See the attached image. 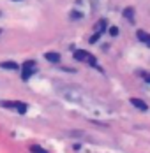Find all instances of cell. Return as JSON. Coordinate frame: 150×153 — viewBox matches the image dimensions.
Returning a JSON list of instances; mask_svg holds the SVG:
<instances>
[{"mask_svg":"<svg viewBox=\"0 0 150 153\" xmlns=\"http://www.w3.org/2000/svg\"><path fill=\"white\" fill-rule=\"evenodd\" d=\"M30 152H32V153H48L44 148H41V146H35V144H34V146H30Z\"/></svg>","mask_w":150,"mask_h":153,"instance_id":"9","label":"cell"},{"mask_svg":"<svg viewBox=\"0 0 150 153\" xmlns=\"http://www.w3.org/2000/svg\"><path fill=\"white\" fill-rule=\"evenodd\" d=\"M124 16H125L131 23H134V9H133V7H127V9L124 11Z\"/></svg>","mask_w":150,"mask_h":153,"instance_id":"8","label":"cell"},{"mask_svg":"<svg viewBox=\"0 0 150 153\" xmlns=\"http://www.w3.org/2000/svg\"><path fill=\"white\" fill-rule=\"evenodd\" d=\"M74 60L87 62V63H90L92 67H97V60H95V56L90 55L88 51H85V49H76L74 51Z\"/></svg>","mask_w":150,"mask_h":153,"instance_id":"2","label":"cell"},{"mask_svg":"<svg viewBox=\"0 0 150 153\" xmlns=\"http://www.w3.org/2000/svg\"><path fill=\"white\" fill-rule=\"evenodd\" d=\"M136 35H138V39H140L141 42H145V44L150 48V33H147V32H143V30H138Z\"/></svg>","mask_w":150,"mask_h":153,"instance_id":"4","label":"cell"},{"mask_svg":"<svg viewBox=\"0 0 150 153\" xmlns=\"http://www.w3.org/2000/svg\"><path fill=\"white\" fill-rule=\"evenodd\" d=\"M145 79H147V83H150V74H147V76H145Z\"/></svg>","mask_w":150,"mask_h":153,"instance_id":"12","label":"cell"},{"mask_svg":"<svg viewBox=\"0 0 150 153\" xmlns=\"http://www.w3.org/2000/svg\"><path fill=\"white\" fill-rule=\"evenodd\" d=\"M110 35H113V37L118 35V28L117 27H110Z\"/></svg>","mask_w":150,"mask_h":153,"instance_id":"10","label":"cell"},{"mask_svg":"<svg viewBox=\"0 0 150 153\" xmlns=\"http://www.w3.org/2000/svg\"><path fill=\"white\" fill-rule=\"evenodd\" d=\"M0 106L7 107V109H16L20 114H25L28 111V104L27 102H21V100H2Z\"/></svg>","mask_w":150,"mask_h":153,"instance_id":"1","label":"cell"},{"mask_svg":"<svg viewBox=\"0 0 150 153\" xmlns=\"http://www.w3.org/2000/svg\"><path fill=\"white\" fill-rule=\"evenodd\" d=\"M71 18H81V14H80V13H73V14H71Z\"/></svg>","mask_w":150,"mask_h":153,"instance_id":"11","label":"cell"},{"mask_svg":"<svg viewBox=\"0 0 150 153\" xmlns=\"http://www.w3.org/2000/svg\"><path fill=\"white\" fill-rule=\"evenodd\" d=\"M131 104L138 109H141V111H147L148 106H147V102H143V100H140V99H131Z\"/></svg>","mask_w":150,"mask_h":153,"instance_id":"5","label":"cell"},{"mask_svg":"<svg viewBox=\"0 0 150 153\" xmlns=\"http://www.w3.org/2000/svg\"><path fill=\"white\" fill-rule=\"evenodd\" d=\"M44 58L48 62H51V63H58V62H60V55H58V53H46Z\"/></svg>","mask_w":150,"mask_h":153,"instance_id":"6","label":"cell"},{"mask_svg":"<svg viewBox=\"0 0 150 153\" xmlns=\"http://www.w3.org/2000/svg\"><path fill=\"white\" fill-rule=\"evenodd\" d=\"M35 71H37V67H35V62L30 60V62H25L23 63V72H21V77L27 81L28 77H32L35 74Z\"/></svg>","mask_w":150,"mask_h":153,"instance_id":"3","label":"cell"},{"mask_svg":"<svg viewBox=\"0 0 150 153\" xmlns=\"http://www.w3.org/2000/svg\"><path fill=\"white\" fill-rule=\"evenodd\" d=\"M0 67H2V69H9V71H16V69H18V63H16V62H2Z\"/></svg>","mask_w":150,"mask_h":153,"instance_id":"7","label":"cell"}]
</instances>
